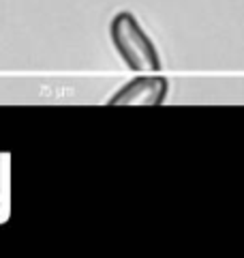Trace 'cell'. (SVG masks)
I'll list each match as a JSON object with an SVG mask.
<instances>
[{
  "instance_id": "1",
  "label": "cell",
  "mask_w": 244,
  "mask_h": 258,
  "mask_svg": "<svg viewBox=\"0 0 244 258\" xmlns=\"http://www.w3.org/2000/svg\"><path fill=\"white\" fill-rule=\"evenodd\" d=\"M109 37L116 52L135 74H159L161 58L152 39L146 35L131 11H120L109 24Z\"/></svg>"
},
{
  "instance_id": "2",
  "label": "cell",
  "mask_w": 244,
  "mask_h": 258,
  "mask_svg": "<svg viewBox=\"0 0 244 258\" xmlns=\"http://www.w3.org/2000/svg\"><path fill=\"white\" fill-rule=\"evenodd\" d=\"M169 93L167 78L157 74H142L113 93L109 106H161Z\"/></svg>"
}]
</instances>
